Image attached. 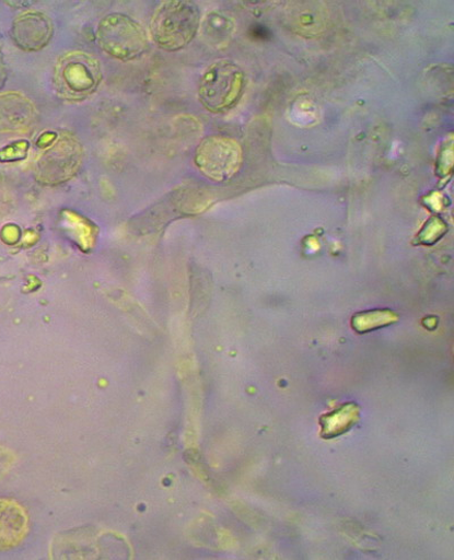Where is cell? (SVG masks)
<instances>
[{"instance_id": "8fae6325", "label": "cell", "mask_w": 454, "mask_h": 560, "mask_svg": "<svg viewBox=\"0 0 454 560\" xmlns=\"http://www.w3.org/2000/svg\"><path fill=\"white\" fill-rule=\"evenodd\" d=\"M233 22L219 13L209 14L202 22V36L211 46H222L226 44L232 36Z\"/></svg>"}, {"instance_id": "8992f818", "label": "cell", "mask_w": 454, "mask_h": 560, "mask_svg": "<svg viewBox=\"0 0 454 560\" xmlns=\"http://www.w3.org/2000/svg\"><path fill=\"white\" fill-rule=\"evenodd\" d=\"M81 159L80 142L72 135L60 136L42 155L39 173L48 182L65 179L75 172Z\"/></svg>"}, {"instance_id": "6da1fadb", "label": "cell", "mask_w": 454, "mask_h": 560, "mask_svg": "<svg viewBox=\"0 0 454 560\" xmlns=\"http://www.w3.org/2000/svg\"><path fill=\"white\" fill-rule=\"evenodd\" d=\"M200 11L194 2H164L150 22L154 43L164 50L177 51L187 47L198 34Z\"/></svg>"}, {"instance_id": "4fadbf2b", "label": "cell", "mask_w": 454, "mask_h": 560, "mask_svg": "<svg viewBox=\"0 0 454 560\" xmlns=\"http://www.w3.org/2000/svg\"><path fill=\"white\" fill-rule=\"evenodd\" d=\"M445 226L446 225L442 221L436 220V218H433V220H431L419 234L420 242L431 244L434 243L446 231Z\"/></svg>"}, {"instance_id": "52a82bcc", "label": "cell", "mask_w": 454, "mask_h": 560, "mask_svg": "<svg viewBox=\"0 0 454 560\" xmlns=\"http://www.w3.org/2000/svg\"><path fill=\"white\" fill-rule=\"evenodd\" d=\"M54 26L50 19L36 11L18 16L12 24L11 38L24 51H39L51 40Z\"/></svg>"}, {"instance_id": "5bb4252c", "label": "cell", "mask_w": 454, "mask_h": 560, "mask_svg": "<svg viewBox=\"0 0 454 560\" xmlns=\"http://www.w3.org/2000/svg\"><path fill=\"white\" fill-rule=\"evenodd\" d=\"M8 81V68L2 49H0V90H2Z\"/></svg>"}, {"instance_id": "277c9868", "label": "cell", "mask_w": 454, "mask_h": 560, "mask_svg": "<svg viewBox=\"0 0 454 560\" xmlns=\"http://www.w3.org/2000/svg\"><path fill=\"white\" fill-rule=\"evenodd\" d=\"M96 38L104 51L123 61L137 59L149 48L144 28L130 16L120 13L108 14L101 20Z\"/></svg>"}, {"instance_id": "5b68a950", "label": "cell", "mask_w": 454, "mask_h": 560, "mask_svg": "<svg viewBox=\"0 0 454 560\" xmlns=\"http://www.w3.org/2000/svg\"><path fill=\"white\" fill-rule=\"evenodd\" d=\"M238 142L223 136L203 139L196 151V165L207 177L223 182L234 176L242 164Z\"/></svg>"}, {"instance_id": "7a4b0ae2", "label": "cell", "mask_w": 454, "mask_h": 560, "mask_svg": "<svg viewBox=\"0 0 454 560\" xmlns=\"http://www.w3.org/2000/svg\"><path fill=\"white\" fill-rule=\"evenodd\" d=\"M103 80L100 60L83 51L59 57L53 72L57 96L68 102H81L94 95Z\"/></svg>"}, {"instance_id": "30bf717a", "label": "cell", "mask_w": 454, "mask_h": 560, "mask_svg": "<svg viewBox=\"0 0 454 560\" xmlns=\"http://www.w3.org/2000/svg\"><path fill=\"white\" fill-rule=\"evenodd\" d=\"M360 410L353 402L321 418L322 438L331 440L347 433L359 420Z\"/></svg>"}, {"instance_id": "ba28073f", "label": "cell", "mask_w": 454, "mask_h": 560, "mask_svg": "<svg viewBox=\"0 0 454 560\" xmlns=\"http://www.w3.org/2000/svg\"><path fill=\"white\" fill-rule=\"evenodd\" d=\"M38 113L34 103L19 92L0 95V133H26L37 122Z\"/></svg>"}, {"instance_id": "7c38bea8", "label": "cell", "mask_w": 454, "mask_h": 560, "mask_svg": "<svg viewBox=\"0 0 454 560\" xmlns=\"http://www.w3.org/2000/svg\"><path fill=\"white\" fill-rule=\"evenodd\" d=\"M398 319V316L389 310H375L356 315L352 327L358 332H369L395 324Z\"/></svg>"}, {"instance_id": "9c48e42d", "label": "cell", "mask_w": 454, "mask_h": 560, "mask_svg": "<svg viewBox=\"0 0 454 560\" xmlns=\"http://www.w3.org/2000/svg\"><path fill=\"white\" fill-rule=\"evenodd\" d=\"M27 530L24 510L13 501L0 500V549L19 545Z\"/></svg>"}, {"instance_id": "3957f363", "label": "cell", "mask_w": 454, "mask_h": 560, "mask_svg": "<svg viewBox=\"0 0 454 560\" xmlns=\"http://www.w3.org/2000/svg\"><path fill=\"white\" fill-rule=\"evenodd\" d=\"M246 86L244 71L229 59L211 65L199 84V101L211 113H223L234 107Z\"/></svg>"}]
</instances>
